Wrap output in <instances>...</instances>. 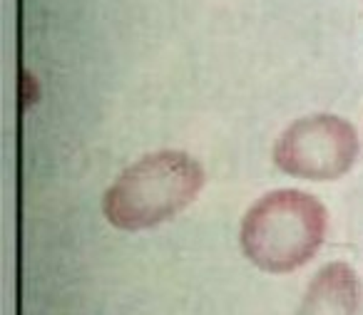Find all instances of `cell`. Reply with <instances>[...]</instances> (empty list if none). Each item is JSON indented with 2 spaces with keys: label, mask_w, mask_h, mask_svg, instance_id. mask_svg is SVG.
<instances>
[{
  "label": "cell",
  "mask_w": 363,
  "mask_h": 315,
  "mask_svg": "<svg viewBox=\"0 0 363 315\" xmlns=\"http://www.w3.org/2000/svg\"><path fill=\"white\" fill-rule=\"evenodd\" d=\"M204 169L192 154L164 149L130 164L105 191L102 214L120 231H145L174 219L199 196Z\"/></svg>",
  "instance_id": "1"
},
{
  "label": "cell",
  "mask_w": 363,
  "mask_h": 315,
  "mask_svg": "<svg viewBox=\"0 0 363 315\" xmlns=\"http://www.w3.org/2000/svg\"><path fill=\"white\" fill-rule=\"evenodd\" d=\"M361 285L358 275L343 260L326 263L308 283L296 315H358Z\"/></svg>",
  "instance_id": "4"
},
{
  "label": "cell",
  "mask_w": 363,
  "mask_h": 315,
  "mask_svg": "<svg viewBox=\"0 0 363 315\" xmlns=\"http://www.w3.org/2000/svg\"><path fill=\"white\" fill-rule=\"evenodd\" d=\"M328 229L326 206L308 191L277 189L244 214L239 244L249 263L267 273H291L318 253Z\"/></svg>",
  "instance_id": "2"
},
{
  "label": "cell",
  "mask_w": 363,
  "mask_h": 315,
  "mask_svg": "<svg viewBox=\"0 0 363 315\" xmlns=\"http://www.w3.org/2000/svg\"><path fill=\"white\" fill-rule=\"evenodd\" d=\"M361 154L356 127L338 115H308L291 122L274 144V164L306 181H336Z\"/></svg>",
  "instance_id": "3"
},
{
  "label": "cell",
  "mask_w": 363,
  "mask_h": 315,
  "mask_svg": "<svg viewBox=\"0 0 363 315\" xmlns=\"http://www.w3.org/2000/svg\"><path fill=\"white\" fill-rule=\"evenodd\" d=\"M21 100H23V112H28L33 105L40 102V82L30 70L21 72Z\"/></svg>",
  "instance_id": "5"
}]
</instances>
